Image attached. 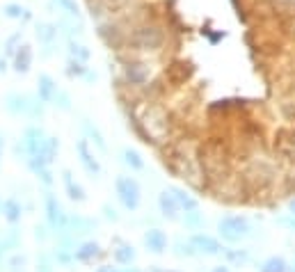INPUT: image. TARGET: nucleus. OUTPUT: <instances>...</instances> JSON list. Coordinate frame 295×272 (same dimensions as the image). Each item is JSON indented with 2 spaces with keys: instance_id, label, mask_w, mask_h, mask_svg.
I'll return each mask as SVG.
<instances>
[{
  "instance_id": "nucleus-1",
  "label": "nucleus",
  "mask_w": 295,
  "mask_h": 272,
  "mask_svg": "<svg viewBox=\"0 0 295 272\" xmlns=\"http://www.w3.org/2000/svg\"><path fill=\"white\" fill-rule=\"evenodd\" d=\"M165 44V30L156 21H142L128 28L126 35V48L135 53H156Z\"/></svg>"
},
{
  "instance_id": "nucleus-2",
  "label": "nucleus",
  "mask_w": 295,
  "mask_h": 272,
  "mask_svg": "<svg viewBox=\"0 0 295 272\" xmlns=\"http://www.w3.org/2000/svg\"><path fill=\"white\" fill-rule=\"evenodd\" d=\"M217 229H220V236L225 238L227 243H236V240H240V238L247 236L250 224H247L245 218H240V215H231V218L220 220Z\"/></svg>"
},
{
  "instance_id": "nucleus-3",
  "label": "nucleus",
  "mask_w": 295,
  "mask_h": 272,
  "mask_svg": "<svg viewBox=\"0 0 295 272\" xmlns=\"http://www.w3.org/2000/svg\"><path fill=\"white\" fill-rule=\"evenodd\" d=\"M117 194H119L121 203L128 211H135L140 206V188L130 176H117Z\"/></svg>"
},
{
  "instance_id": "nucleus-4",
  "label": "nucleus",
  "mask_w": 295,
  "mask_h": 272,
  "mask_svg": "<svg viewBox=\"0 0 295 272\" xmlns=\"http://www.w3.org/2000/svg\"><path fill=\"white\" fill-rule=\"evenodd\" d=\"M124 80L128 85H133V87H142V85H146V80H149V66L144 64V62H140V59H126L124 62Z\"/></svg>"
},
{
  "instance_id": "nucleus-5",
  "label": "nucleus",
  "mask_w": 295,
  "mask_h": 272,
  "mask_svg": "<svg viewBox=\"0 0 295 272\" xmlns=\"http://www.w3.org/2000/svg\"><path fill=\"white\" fill-rule=\"evenodd\" d=\"M32 59H35L32 48L28 44H21L19 50L14 53V57H12V66H14L16 74H28L30 66H32Z\"/></svg>"
},
{
  "instance_id": "nucleus-6",
  "label": "nucleus",
  "mask_w": 295,
  "mask_h": 272,
  "mask_svg": "<svg viewBox=\"0 0 295 272\" xmlns=\"http://www.w3.org/2000/svg\"><path fill=\"white\" fill-rule=\"evenodd\" d=\"M37 96H39L44 103H53V99H55V94H57V85H55V80L50 78L48 74H39V78H37Z\"/></svg>"
},
{
  "instance_id": "nucleus-7",
  "label": "nucleus",
  "mask_w": 295,
  "mask_h": 272,
  "mask_svg": "<svg viewBox=\"0 0 295 272\" xmlns=\"http://www.w3.org/2000/svg\"><path fill=\"white\" fill-rule=\"evenodd\" d=\"M35 35L44 46L46 44H55L57 35H60V28H57V23H46V21H39V23L35 25Z\"/></svg>"
},
{
  "instance_id": "nucleus-8",
  "label": "nucleus",
  "mask_w": 295,
  "mask_h": 272,
  "mask_svg": "<svg viewBox=\"0 0 295 272\" xmlns=\"http://www.w3.org/2000/svg\"><path fill=\"white\" fill-rule=\"evenodd\" d=\"M30 103L32 99L30 96H23V94H7L5 96V108L10 110L12 114H28V110H30Z\"/></svg>"
},
{
  "instance_id": "nucleus-9",
  "label": "nucleus",
  "mask_w": 295,
  "mask_h": 272,
  "mask_svg": "<svg viewBox=\"0 0 295 272\" xmlns=\"http://www.w3.org/2000/svg\"><path fill=\"white\" fill-rule=\"evenodd\" d=\"M190 74H192V66L185 64V62H174V64H170V66H167V71H165V76L174 85L185 83V80L190 78Z\"/></svg>"
},
{
  "instance_id": "nucleus-10",
  "label": "nucleus",
  "mask_w": 295,
  "mask_h": 272,
  "mask_svg": "<svg viewBox=\"0 0 295 272\" xmlns=\"http://www.w3.org/2000/svg\"><path fill=\"white\" fill-rule=\"evenodd\" d=\"M192 245H195V249H199V252H204V254H220V249H222L215 238L206 236V233L192 236Z\"/></svg>"
},
{
  "instance_id": "nucleus-11",
  "label": "nucleus",
  "mask_w": 295,
  "mask_h": 272,
  "mask_svg": "<svg viewBox=\"0 0 295 272\" xmlns=\"http://www.w3.org/2000/svg\"><path fill=\"white\" fill-rule=\"evenodd\" d=\"M144 245L151 252L160 254V252H165V247H167V236L163 231H158V229H151V231L144 233Z\"/></svg>"
},
{
  "instance_id": "nucleus-12",
  "label": "nucleus",
  "mask_w": 295,
  "mask_h": 272,
  "mask_svg": "<svg viewBox=\"0 0 295 272\" xmlns=\"http://www.w3.org/2000/svg\"><path fill=\"white\" fill-rule=\"evenodd\" d=\"M44 133H41L39 128H35V126H32V128H28L25 130V135H23V147H25V151H28V154H32L35 156L37 151H39V147H41V142H44Z\"/></svg>"
},
{
  "instance_id": "nucleus-13",
  "label": "nucleus",
  "mask_w": 295,
  "mask_h": 272,
  "mask_svg": "<svg viewBox=\"0 0 295 272\" xmlns=\"http://www.w3.org/2000/svg\"><path fill=\"white\" fill-rule=\"evenodd\" d=\"M158 203H160V211H163V215L165 218H170V220H176L179 218V201L174 199V194H167V192H163L160 194V199H158Z\"/></svg>"
},
{
  "instance_id": "nucleus-14",
  "label": "nucleus",
  "mask_w": 295,
  "mask_h": 272,
  "mask_svg": "<svg viewBox=\"0 0 295 272\" xmlns=\"http://www.w3.org/2000/svg\"><path fill=\"white\" fill-rule=\"evenodd\" d=\"M78 154H80V160H83V165H85L87 172H90V174H99L101 172L96 158L90 154V149H87V140H80V142H78Z\"/></svg>"
},
{
  "instance_id": "nucleus-15",
  "label": "nucleus",
  "mask_w": 295,
  "mask_h": 272,
  "mask_svg": "<svg viewBox=\"0 0 295 272\" xmlns=\"http://www.w3.org/2000/svg\"><path fill=\"white\" fill-rule=\"evenodd\" d=\"M57 147H60V144H57V140L55 138H46L44 142H41V147H39V151H37V158L39 160H44L46 165L50 163V160L55 158V154H57Z\"/></svg>"
},
{
  "instance_id": "nucleus-16",
  "label": "nucleus",
  "mask_w": 295,
  "mask_h": 272,
  "mask_svg": "<svg viewBox=\"0 0 295 272\" xmlns=\"http://www.w3.org/2000/svg\"><path fill=\"white\" fill-rule=\"evenodd\" d=\"M3 14H5L7 19H16V21H30L32 19L30 10L21 7L19 3H7V5L3 7Z\"/></svg>"
},
{
  "instance_id": "nucleus-17",
  "label": "nucleus",
  "mask_w": 295,
  "mask_h": 272,
  "mask_svg": "<svg viewBox=\"0 0 295 272\" xmlns=\"http://www.w3.org/2000/svg\"><path fill=\"white\" fill-rule=\"evenodd\" d=\"M50 5H55L57 12H62L64 16H73V19H80V7L76 0H50Z\"/></svg>"
},
{
  "instance_id": "nucleus-18",
  "label": "nucleus",
  "mask_w": 295,
  "mask_h": 272,
  "mask_svg": "<svg viewBox=\"0 0 295 272\" xmlns=\"http://www.w3.org/2000/svg\"><path fill=\"white\" fill-rule=\"evenodd\" d=\"M66 76L69 78H83V76L87 74V62H83V59H76L69 55V59H66Z\"/></svg>"
},
{
  "instance_id": "nucleus-19",
  "label": "nucleus",
  "mask_w": 295,
  "mask_h": 272,
  "mask_svg": "<svg viewBox=\"0 0 295 272\" xmlns=\"http://www.w3.org/2000/svg\"><path fill=\"white\" fill-rule=\"evenodd\" d=\"M66 46H69V55H71V57H76V59H83V62H87V59L92 57V50L87 48L85 44H80V41H76V39H69V41H66Z\"/></svg>"
},
{
  "instance_id": "nucleus-20",
  "label": "nucleus",
  "mask_w": 295,
  "mask_h": 272,
  "mask_svg": "<svg viewBox=\"0 0 295 272\" xmlns=\"http://www.w3.org/2000/svg\"><path fill=\"white\" fill-rule=\"evenodd\" d=\"M172 194H174V199L179 201L181 208H185V211H197V201H195V199H192L188 192H185V190L172 188Z\"/></svg>"
},
{
  "instance_id": "nucleus-21",
  "label": "nucleus",
  "mask_w": 295,
  "mask_h": 272,
  "mask_svg": "<svg viewBox=\"0 0 295 272\" xmlns=\"http://www.w3.org/2000/svg\"><path fill=\"white\" fill-rule=\"evenodd\" d=\"M261 272H288V265H286L284 258L279 256H272L261 265Z\"/></svg>"
},
{
  "instance_id": "nucleus-22",
  "label": "nucleus",
  "mask_w": 295,
  "mask_h": 272,
  "mask_svg": "<svg viewBox=\"0 0 295 272\" xmlns=\"http://www.w3.org/2000/svg\"><path fill=\"white\" fill-rule=\"evenodd\" d=\"M96 254H99V245L96 243H85L78 252H76V258H78V261H90V258L96 256Z\"/></svg>"
},
{
  "instance_id": "nucleus-23",
  "label": "nucleus",
  "mask_w": 295,
  "mask_h": 272,
  "mask_svg": "<svg viewBox=\"0 0 295 272\" xmlns=\"http://www.w3.org/2000/svg\"><path fill=\"white\" fill-rule=\"evenodd\" d=\"M3 213H5V218L10 220V222H16V220L21 218V206L14 201V199H10V201L3 203Z\"/></svg>"
},
{
  "instance_id": "nucleus-24",
  "label": "nucleus",
  "mask_w": 295,
  "mask_h": 272,
  "mask_svg": "<svg viewBox=\"0 0 295 272\" xmlns=\"http://www.w3.org/2000/svg\"><path fill=\"white\" fill-rule=\"evenodd\" d=\"M121 156H124V163L130 165L133 169H142V167H144L140 154H137V151H133V149H124V154H121Z\"/></svg>"
},
{
  "instance_id": "nucleus-25",
  "label": "nucleus",
  "mask_w": 295,
  "mask_h": 272,
  "mask_svg": "<svg viewBox=\"0 0 295 272\" xmlns=\"http://www.w3.org/2000/svg\"><path fill=\"white\" fill-rule=\"evenodd\" d=\"M64 183H66V190H69V194L73 199H78V201H83V199H85V192H83V188H80V185H76L73 181H71V174L69 172H64Z\"/></svg>"
},
{
  "instance_id": "nucleus-26",
  "label": "nucleus",
  "mask_w": 295,
  "mask_h": 272,
  "mask_svg": "<svg viewBox=\"0 0 295 272\" xmlns=\"http://www.w3.org/2000/svg\"><path fill=\"white\" fill-rule=\"evenodd\" d=\"M46 206H48V218H50V222L57 224V220L62 218V208H60V203L55 201V197H48V199H46Z\"/></svg>"
},
{
  "instance_id": "nucleus-27",
  "label": "nucleus",
  "mask_w": 295,
  "mask_h": 272,
  "mask_svg": "<svg viewBox=\"0 0 295 272\" xmlns=\"http://www.w3.org/2000/svg\"><path fill=\"white\" fill-rule=\"evenodd\" d=\"M115 258L119 263H130L133 258H135V252H133V247H128V245H124V247H119L115 252Z\"/></svg>"
},
{
  "instance_id": "nucleus-28",
  "label": "nucleus",
  "mask_w": 295,
  "mask_h": 272,
  "mask_svg": "<svg viewBox=\"0 0 295 272\" xmlns=\"http://www.w3.org/2000/svg\"><path fill=\"white\" fill-rule=\"evenodd\" d=\"M53 105H57L60 110H71V96L66 94V92H62V89H57L55 99H53Z\"/></svg>"
},
{
  "instance_id": "nucleus-29",
  "label": "nucleus",
  "mask_w": 295,
  "mask_h": 272,
  "mask_svg": "<svg viewBox=\"0 0 295 272\" xmlns=\"http://www.w3.org/2000/svg\"><path fill=\"white\" fill-rule=\"evenodd\" d=\"M19 46H21V32H14V35H12L10 39L5 41V50H7V55H10V57H14V53L19 50Z\"/></svg>"
},
{
  "instance_id": "nucleus-30",
  "label": "nucleus",
  "mask_w": 295,
  "mask_h": 272,
  "mask_svg": "<svg viewBox=\"0 0 295 272\" xmlns=\"http://www.w3.org/2000/svg\"><path fill=\"white\" fill-rule=\"evenodd\" d=\"M83 126H85L87 135H90V138H92V142H96L101 149H105V142H103V138H101V133H99V130H96V128H92V124H87V121H85V124H83Z\"/></svg>"
},
{
  "instance_id": "nucleus-31",
  "label": "nucleus",
  "mask_w": 295,
  "mask_h": 272,
  "mask_svg": "<svg viewBox=\"0 0 295 272\" xmlns=\"http://www.w3.org/2000/svg\"><path fill=\"white\" fill-rule=\"evenodd\" d=\"M229 258H234V261H247V252H229Z\"/></svg>"
},
{
  "instance_id": "nucleus-32",
  "label": "nucleus",
  "mask_w": 295,
  "mask_h": 272,
  "mask_svg": "<svg viewBox=\"0 0 295 272\" xmlns=\"http://www.w3.org/2000/svg\"><path fill=\"white\" fill-rule=\"evenodd\" d=\"M99 272H117V270H112V267L110 265H105V267H101V270Z\"/></svg>"
},
{
  "instance_id": "nucleus-33",
  "label": "nucleus",
  "mask_w": 295,
  "mask_h": 272,
  "mask_svg": "<svg viewBox=\"0 0 295 272\" xmlns=\"http://www.w3.org/2000/svg\"><path fill=\"white\" fill-rule=\"evenodd\" d=\"M213 272H229L227 267H217V270H213Z\"/></svg>"
},
{
  "instance_id": "nucleus-34",
  "label": "nucleus",
  "mask_w": 295,
  "mask_h": 272,
  "mask_svg": "<svg viewBox=\"0 0 295 272\" xmlns=\"http://www.w3.org/2000/svg\"><path fill=\"white\" fill-rule=\"evenodd\" d=\"M290 211H293V215H295V201H290Z\"/></svg>"
},
{
  "instance_id": "nucleus-35",
  "label": "nucleus",
  "mask_w": 295,
  "mask_h": 272,
  "mask_svg": "<svg viewBox=\"0 0 295 272\" xmlns=\"http://www.w3.org/2000/svg\"><path fill=\"white\" fill-rule=\"evenodd\" d=\"M0 156H3V138H0Z\"/></svg>"
},
{
  "instance_id": "nucleus-36",
  "label": "nucleus",
  "mask_w": 295,
  "mask_h": 272,
  "mask_svg": "<svg viewBox=\"0 0 295 272\" xmlns=\"http://www.w3.org/2000/svg\"><path fill=\"white\" fill-rule=\"evenodd\" d=\"M0 208H3V203H0Z\"/></svg>"
}]
</instances>
